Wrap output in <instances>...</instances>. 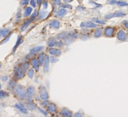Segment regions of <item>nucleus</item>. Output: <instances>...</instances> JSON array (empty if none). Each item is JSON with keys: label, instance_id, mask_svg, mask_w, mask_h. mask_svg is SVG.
Returning <instances> with one entry per match:
<instances>
[{"label": "nucleus", "instance_id": "f257e3e1", "mask_svg": "<svg viewBox=\"0 0 128 117\" xmlns=\"http://www.w3.org/2000/svg\"><path fill=\"white\" fill-rule=\"evenodd\" d=\"M16 95L18 96L19 98H20L21 100H25L27 98V93H26V90L24 86L22 85H17L14 89Z\"/></svg>", "mask_w": 128, "mask_h": 117}, {"label": "nucleus", "instance_id": "f03ea898", "mask_svg": "<svg viewBox=\"0 0 128 117\" xmlns=\"http://www.w3.org/2000/svg\"><path fill=\"white\" fill-rule=\"evenodd\" d=\"M43 49H44V47H42V46H38V47H35V48H32V49L30 50V53H29L28 55H26V59L31 58L34 56L36 54H37L40 51H42Z\"/></svg>", "mask_w": 128, "mask_h": 117}, {"label": "nucleus", "instance_id": "7ed1b4c3", "mask_svg": "<svg viewBox=\"0 0 128 117\" xmlns=\"http://www.w3.org/2000/svg\"><path fill=\"white\" fill-rule=\"evenodd\" d=\"M126 15V13L121 11H116V12L113 13L108 14L107 15H106L105 19H109L115 17H123V16H124Z\"/></svg>", "mask_w": 128, "mask_h": 117}, {"label": "nucleus", "instance_id": "20e7f679", "mask_svg": "<svg viewBox=\"0 0 128 117\" xmlns=\"http://www.w3.org/2000/svg\"><path fill=\"white\" fill-rule=\"evenodd\" d=\"M40 97L42 100H48L49 98V94L48 93L46 88L44 86H41L40 88Z\"/></svg>", "mask_w": 128, "mask_h": 117}, {"label": "nucleus", "instance_id": "39448f33", "mask_svg": "<svg viewBox=\"0 0 128 117\" xmlns=\"http://www.w3.org/2000/svg\"><path fill=\"white\" fill-rule=\"evenodd\" d=\"M26 108L27 110H31V111H33V110H35L36 109L37 106L35 104L33 101V99H32V97H28V101H27V103H26Z\"/></svg>", "mask_w": 128, "mask_h": 117}, {"label": "nucleus", "instance_id": "423d86ee", "mask_svg": "<svg viewBox=\"0 0 128 117\" xmlns=\"http://www.w3.org/2000/svg\"><path fill=\"white\" fill-rule=\"evenodd\" d=\"M24 76V73L20 68L15 67L14 69V77L16 80H20Z\"/></svg>", "mask_w": 128, "mask_h": 117}, {"label": "nucleus", "instance_id": "0eeeda50", "mask_svg": "<svg viewBox=\"0 0 128 117\" xmlns=\"http://www.w3.org/2000/svg\"><path fill=\"white\" fill-rule=\"evenodd\" d=\"M59 115L62 117H73V113L67 108H63L60 110Z\"/></svg>", "mask_w": 128, "mask_h": 117}, {"label": "nucleus", "instance_id": "6e6552de", "mask_svg": "<svg viewBox=\"0 0 128 117\" xmlns=\"http://www.w3.org/2000/svg\"><path fill=\"white\" fill-rule=\"evenodd\" d=\"M49 57L48 55H46L44 56V60L43 63V72L47 73L49 70Z\"/></svg>", "mask_w": 128, "mask_h": 117}, {"label": "nucleus", "instance_id": "1a4fd4ad", "mask_svg": "<svg viewBox=\"0 0 128 117\" xmlns=\"http://www.w3.org/2000/svg\"><path fill=\"white\" fill-rule=\"evenodd\" d=\"M117 38L121 41H126L128 38L126 33L123 29H120L117 33Z\"/></svg>", "mask_w": 128, "mask_h": 117}, {"label": "nucleus", "instance_id": "9d476101", "mask_svg": "<svg viewBox=\"0 0 128 117\" xmlns=\"http://www.w3.org/2000/svg\"><path fill=\"white\" fill-rule=\"evenodd\" d=\"M57 108L55 103H49L47 107V113H54L57 112Z\"/></svg>", "mask_w": 128, "mask_h": 117}, {"label": "nucleus", "instance_id": "9b49d317", "mask_svg": "<svg viewBox=\"0 0 128 117\" xmlns=\"http://www.w3.org/2000/svg\"><path fill=\"white\" fill-rule=\"evenodd\" d=\"M104 35L107 37H112L114 35V28L111 26H107L104 30Z\"/></svg>", "mask_w": 128, "mask_h": 117}, {"label": "nucleus", "instance_id": "f8f14e48", "mask_svg": "<svg viewBox=\"0 0 128 117\" xmlns=\"http://www.w3.org/2000/svg\"><path fill=\"white\" fill-rule=\"evenodd\" d=\"M35 18H34L31 17L30 19H27V20L25 21L24 23L22 24V26H21V28H20V31H25V30L26 29V28L28 27V26H29V25L31 24V23L33 22V21L35 20Z\"/></svg>", "mask_w": 128, "mask_h": 117}, {"label": "nucleus", "instance_id": "ddd939ff", "mask_svg": "<svg viewBox=\"0 0 128 117\" xmlns=\"http://www.w3.org/2000/svg\"><path fill=\"white\" fill-rule=\"evenodd\" d=\"M14 107L16 108H17L18 110H19L21 113H23L24 114H27L28 113V110L26 109V108L25 107H24L22 104L19 103H16L15 105H14Z\"/></svg>", "mask_w": 128, "mask_h": 117}, {"label": "nucleus", "instance_id": "4468645a", "mask_svg": "<svg viewBox=\"0 0 128 117\" xmlns=\"http://www.w3.org/2000/svg\"><path fill=\"white\" fill-rule=\"evenodd\" d=\"M48 51L53 56H60L61 55V51L58 48H51L48 50Z\"/></svg>", "mask_w": 128, "mask_h": 117}, {"label": "nucleus", "instance_id": "2eb2a0df", "mask_svg": "<svg viewBox=\"0 0 128 117\" xmlns=\"http://www.w3.org/2000/svg\"><path fill=\"white\" fill-rule=\"evenodd\" d=\"M81 27L88 28H95L97 26V24L92 21H86V22H82L81 23Z\"/></svg>", "mask_w": 128, "mask_h": 117}, {"label": "nucleus", "instance_id": "dca6fc26", "mask_svg": "<svg viewBox=\"0 0 128 117\" xmlns=\"http://www.w3.org/2000/svg\"><path fill=\"white\" fill-rule=\"evenodd\" d=\"M30 63H31V65H32L35 70H36V71H38L40 70V63H39V61H38L36 58L32 59L31 61H30Z\"/></svg>", "mask_w": 128, "mask_h": 117}, {"label": "nucleus", "instance_id": "f3484780", "mask_svg": "<svg viewBox=\"0 0 128 117\" xmlns=\"http://www.w3.org/2000/svg\"><path fill=\"white\" fill-rule=\"evenodd\" d=\"M23 42V40L22 39V36L21 35H19L18 37V40L16 41V43L15 45L14 46L13 48V51H12V54H14V53L16 52V50H17L18 47H19V45H21V43Z\"/></svg>", "mask_w": 128, "mask_h": 117}, {"label": "nucleus", "instance_id": "a211bd4d", "mask_svg": "<svg viewBox=\"0 0 128 117\" xmlns=\"http://www.w3.org/2000/svg\"><path fill=\"white\" fill-rule=\"evenodd\" d=\"M26 93L29 97H33L35 95V88L34 86H30L27 88Z\"/></svg>", "mask_w": 128, "mask_h": 117}, {"label": "nucleus", "instance_id": "6ab92c4d", "mask_svg": "<svg viewBox=\"0 0 128 117\" xmlns=\"http://www.w3.org/2000/svg\"><path fill=\"white\" fill-rule=\"evenodd\" d=\"M68 13V11L66 9L61 8L60 9L57 11V13H56V16H57L58 18L63 17L64 16H65L66 14Z\"/></svg>", "mask_w": 128, "mask_h": 117}, {"label": "nucleus", "instance_id": "aec40b11", "mask_svg": "<svg viewBox=\"0 0 128 117\" xmlns=\"http://www.w3.org/2000/svg\"><path fill=\"white\" fill-rule=\"evenodd\" d=\"M10 29L8 28H2L0 29V36L1 37H4L7 36L9 33H10Z\"/></svg>", "mask_w": 128, "mask_h": 117}, {"label": "nucleus", "instance_id": "412c9836", "mask_svg": "<svg viewBox=\"0 0 128 117\" xmlns=\"http://www.w3.org/2000/svg\"><path fill=\"white\" fill-rule=\"evenodd\" d=\"M30 67V63L28 61H24L20 65V69L23 71V72H26L28 70V68Z\"/></svg>", "mask_w": 128, "mask_h": 117}, {"label": "nucleus", "instance_id": "4be33fe9", "mask_svg": "<svg viewBox=\"0 0 128 117\" xmlns=\"http://www.w3.org/2000/svg\"><path fill=\"white\" fill-rule=\"evenodd\" d=\"M49 26L50 28H54L56 29H59V26H60V22L57 20H53L51 21Z\"/></svg>", "mask_w": 128, "mask_h": 117}, {"label": "nucleus", "instance_id": "5701e85b", "mask_svg": "<svg viewBox=\"0 0 128 117\" xmlns=\"http://www.w3.org/2000/svg\"><path fill=\"white\" fill-rule=\"evenodd\" d=\"M16 86H17L16 82L15 81H14V80H11L10 81H9L8 88L11 91H14V89H15L16 87Z\"/></svg>", "mask_w": 128, "mask_h": 117}, {"label": "nucleus", "instance_id": "b1692460", "mask_svg": "<svg viewBox=\"0 0 128 117\" xmlns=\"http://www.w3.org/2000/svg\"><path fill=\"white\" fill-rule=\"evenodd\" d=\"M33 11V9L30 6H27L26 8L24 9V13H23V16L24 17H28L31 14V13Z\"/></svg>", "mask_w": 128, "mask_h": 117}, {"label": "nucleus", "instance_id": "393cba45", "mask_svg": "<svg viewBox=\"0 0 128 117\" xmlns=\"http://www.w3.org/2000/svg\"><path fill=\"white\" fill-rule=\"evenodd\" d=\"M48 14V12L47 11L45 10H41L40 11V12L39 13V18L38 19H44L46 17L47 14Z\"/></svg>", "mask_w": 128, "mask_h": 117}, {"label": "nucleus", "instance_id": "a878e982", "mask_svg": "<svg viewBox=\"0 0 128 117\" xmlns=\"http://www.w3.org/2000/svg\"><path fill=\"white\" fill-rule=\"evenodd\" d=\"M38 59L39 63H40V65H43L44 63V54L43 53H40L38 56Z\"/></svg>", "mask_w": 128, "mask_h": 117}, {"label": "nucleus", "instance_id": "bb28decb", "mask_svg": "<svg viewBox=\"0 0 128 117\" xmlns=\"http://www.w3.org/2000/svg\"><path fill=\"white\" fill-rule=\"evenodd\" d=\"M102 35V29L101 28H98L96 29L94 33V36L95 38H99Z\"/></svg>", "mask_w": 128, "mask_h": 117}, {"label": "nucleus", "instance_id": "cd10ccee", "mask_svg": "<svg viewBox=\"0 0 128 117\" xmlns=\"http://www.w3.org/2000/svg\"><path fill=\"white\" fill-rule=\"evenodd\" d=\"M63 40H64V42L66 45H69L70 43H73L74 41V39L70 37L69 36H68V35H67Z\"/></svg>", "mask_w": 128, "mask_h": 117}, {"label": "nucleus", "instance_id": "c85d7f7f", "mask_svg": "<svg viewBox=\"0 0 128 117\" xmlns=\"http://www.w3.org/2000/svg\"><path fill=\"white\" fill-rule=\"evenodd\" d=\"M68 35L70 36V37H71L72 38H73V39L78 38V36H79V34H78V32H76V31H70V32L68 33Z\"/></svg>", "mask_w": 128, "mask_h": 117}, {"label": "nucleus", "instance_id": "c756f323", "mask_svg": "<svg viewBox=\"0 0 128 117\" xmlns=\"http://www.w3.org/2000/svg\"><path fill=\"white\" fill-rule=\"evenodd\" d=\"M68 32H62V33H59V34H58L57 35V39H58V40L64 39V38L68 35Z\"/></svg>", "mask_w": 128, "mask_h": 117}, {"label": "nucleus", "instance_id": "7c9ffc66", "mask_svg": "<svg viewBox=\"0 0 128 117\" xmlns=\"http://www.w3.org/2000/svg\"><path fill=\"white\" fill-rule=\"evenodd\" d=\"M56 41L54 38H50L49 40H48V47L50 48H53V47H54Z\"/></svg>", "mask_w": 128, "mask_h": 117}, {"label": "nucleus", "instance_id": "2f4dec72", "mask_svg": "<svg viewBox=\"0 0 128 117\" xmlns=\"http://www.w3.org/2000/svg\"><path fill=\"white\" fill-rule=\"evenodd\" d=\"M12 34H13V32H10V33H9V34L7 36H6L5 38H4V40H3V41H2L1 43H0V45L4 44V43H6V42H8V41H9V40L10 39L11 36Z\"/></svg>", "mask_w": 128, "mask_h": 117}, {"label": "nucleus", "instance_id": "473e14b6", "mask_svg": "<svg viewBox=\"0 0 128 117\" xmlns=\"http://www.w3.org/2000/svg\"><path fill=\"white\" fill-rule=\"evenodd\" d=\"M9 93L3 90H0V98H4L8 96Z\"/></svg>", "mask_w": 128, "mask_h": 117}, {"label": "nucleus", "instance_id": "72a5a7b5", "mask_svg": "<svg viewBox=\"0 0 128 117\" xmlns=\"http://www.w3.org/2000/svg\"><path fill=\"white\" fill-rule=\"evenodd\" d=\"M34 74H35V70L33 69H30L29 70H28V76L30 78L32 79L33 78Z\"/></svg>", "mask_w": 128, "mask_h": 117}, {"label": "nucleus", "instance_id": "f704fd0d", "mask_svg": "<svg viewBox=\"0 0 128 117\" xmlns=\"http://www.w3.org/2000/svg\"><path fill=\"white\" fill-rule=\"evenodd\" d=\"M92 21L96 23H98V24H105V21L104 20H102V19H99L97 18H93Z\"/></svg>", "mask_w": 128, "mask_h": 117}, {"label": "nucleus", "instance_id": "c9c22d12", "mask_svg": "<svg viewBox=\"0 0 128 117\" xmlns=\"http://www.w3.org/2000/svg\"><path fill=\"white\" fill-rule=\"evenodd\" d=\"M59 61V59L57 58L56 56H51L49 57V61L52 63H56Z\"/></svg>", "mask_w": 128, "mask_h": 117}, {"label": "nucleus", "instance_id": "e433bc0d", "mask_svg": "<svg viewBox=\"0 0 128 117\" xmlns=\"http://www.w3.org/2000/svg\"><path fill=\"white\" fill-rule=\"evenodd\" d=\"M84 117V113L81 111L76 112L75 113L73 114V117Z\"/></svg>", "mask_w": 128, "mask_h": 117}, {"label": "nucleus", "instance_id": "4c0bfd02", "mask_svg": "<svg viewBox=\"0 0 128 117\" xmlns=\"http://www.w3.org/2000/svg\"><path fill=\"white\" fill-rule=\"evenodd\" d=\"M116 4H117L118 6H128V3H127L126 2L123 1H117Z\"/></svg>", "mask_w": 128, "mask_h": 117}, {"label": "nucleus", "instance_id": "58836bf2", "mask_svg": "<svg viewBox=\"0 0 128 117\" xmlns=\"http://www.w3.org/2000/svg\"><path fill=\"white\" fill-rule=\"evenodd\" d=\"M64 45V42L62 41H56L55 43L54 47H62Z\"/></svg>", "mask_w": 128, "mask_h": 117}, {"label": "nucleus", "instance_id": "ea45409f", "mask_svg": "<svg viewBox=\"0 0 128 117\" xmlns=\"http://www.w3.org/2000/svg\"><path fill=\"white\" fill-rule=\"evenodd\" d=\"M61 7H62V8H64V9H66V8H68L69 9H72V6L71 5H69V4H63V5H62L61 6H60Z\"/></svg>", "mask_w": 128, "mask_h": 117}, {"label": "nucleus", "instance_id": "a19ab883", "mask_svg": "<svg viewBox=\"0 0 128 117\" xmlns=\"http://www.w3.org/2000/svg\"><path fill=\"white\" fill-rule=\"evenodd\" d=\"M49 102L48 100H44L43 102L41 103V105L42 107H48V105H49Z\"/></svg>", "mask_w": 128, "mask_h": 117}, {"label": "nucleus", "instance_id": "79ce46f5", "mask_svg": "<svg viewBox=\"0 0 128 117\" xmlns=\"http://www.w3.org/2000/svg\"><path fill=\"white\" fill-rule=\"evenodd\" d=\"M1 80L3 81H4V82H6V81H7L8 80V76L6 75L3 76L1 77Z\"/></svg>", "mask_w": 128, "mask_h": 117}, {"label": "nucleus", "instance_id": "37998d69", "mask_svg": "<svg viewBox=\"0 0 128 117\" xmlns=\"http://www.w3.org/2000/svg\"><path fill=\"white\" fill-rule=\"evenodd\" d=\"M42 4H43V6L44 9L48 8V2L44 1H43Z\"/></svg>", "mask_w": 128, "mask_h": 117}, {"label": "nucleus", "instance_id": "c03bdc74", "mask_svg": "<svg viewBox=\"0 0 128 117\" xmlns=\"http://www.w3.org/2000/svg\"><path fill=\"white\" fill-rule=\"evenodd\" d=\"M38 15H39V11H38V10H36L35 12H34V13L32 14L31 18H35L36 17V16H38Z\"/></svg>", "mask_w": 128, "mask_h": 117}, {"label": "nucleus", "instance_id": "a18cd8bd", "mask_svg": "<svg viewBox=\"0 0 128 117\" xmlns=\"http://www.w3.org/2000/svg\"><path fill=\"white\" fill-rule=\"evenodd\" d=\"M39 110H40V112H41L42 113H43V115H44V116L48 115V113H47L46 112H45V111H44L43 109L41 108H39Z\"/></svg>", "mask_w": 128, "mask_h": 117}, {"label": "nucleus", "instance_id": "49530a36", "mask_svg": "<svg viewBox=\"0 0 128 117\" xmlns=\"http://www.w3.org/2000/svg\"><path fill=\"white\" fill-rule=\"evenodd\" d=\"M28 3H29V1L28 0H24V1H21V5L23 6L28 5Z\"/></svg>", "mask_w": 128, "mask_h": 117}, {"label": "nucleus", "instance_id": "de8ad7c7", "mask_svg": "<svg viewBox=\"0 0 128 117\" xmlns=\"http://www.w3.org/2000/svg\"><path fill=\"white\" fill-rule=\"evenodd\" d=\"M76 9H78V11H84L85 9L84 7L83 6H79L76 8Z\"/></svg>", "mask_w": 128, "mask_h": 117}, {"label": "nucleus", "instance_id": "09e8293b", "mask_svg": "<svg viewBox=\"0 0 128 117\" xmlns=\"http://www.w3.org/2000/svg\"><path fill=\"white\" fill-rule=\"evenodd\" d=\"M53 3L55 5L60 6L61 5V1H58V0H55V1H54Z\"/></svg>", "mask_w": 128, "mask_h": 117}, {"label": "nucleus", "instance_id": "8fccbe9b", "mask_svg": "<svg viewBox=\"0 0 128 117\" xmlns=\"http://www.w3.org/2000/svg\"><path fill=\"white\" fill-rule=\"evenodd\" d=\"M123 24L125 28H126L128 29V21L124 20L123 22Z\"/></svg>", "mask_w": 128, "mask_h": 117}, {"label": "nucleus", "instance_id": "3c124183", "mask_svg": "<svg viewBox=\"0 0 128 117\" xmlns=\"http://www.w3.org/2000/svg\"><path fill=\"white\" fill-rule=\"evenodd\" d=\"M30 4H31V5L33 7L35 8L36 6V1H34V0H31V1H30Z\"/></svg>", "mask_w": 128, "mask_h": 117}, {"label": "nucleus", "instance_id": "603ef678", "mask_svg": "<svg viewBox=\"0 0 128 117\" xmlns=\"http://www.w3.org/2000/svg\"><path fill=\"white\" fill-rule=\"evenodd\" d=\"M20 17H21V13H20V10H19L18 11L17 15H16V21H18V20L19 19Z\"/></svg>", "mask_w": 128, "mask_h": 117}, {"label": "nucleus", "instance_id": "864d4df0", "mask_svg": "<svg viewBox=\"0 0 128 117\" xmlns=\"http://www.w3.org/2000/svg\"><path fill=\"white\" fill-rule=\"evenodd\" d=\"M116 3H117V1L115 0H111V1H107V3L110 4V5H114V4H116Z\"/></svg>", "mask_w": 128, "mask_h": 117}, {"label": "nucleus", "instance_id": "5fc2aeb1", "mask_svg": "<svg viewBox=\"0 0 128 117\" xmlns=\"http://www.w3.org/2000/svg\"><path fill=\"white\" fill-rule=\"evenodd\" d=\"M89 3H93V4H94L97 7H101L102 6H101V5H99V4H97L96 3V2H94V1H90L89 2Z\"/></svg>", "mask_w": 128, "mask_h": 117}, {"label": "nucleus", "instance_id": "6e6d98bb", "mask_svg": "<svg viewBox=\"0 0 128 117\" xmlns=\"http://www.w3.org/2000/svg\"><path fill=\"white\" fill-rule=\"evenodd\" d=\"M37 3H38V5H40L43 3V1H42V0H38V1H37Z\"/></svg>", "mask_w": 128, "mask_h": 117}, {"label": "nucleus", "instance_id": "4d7b16f0", "mask_svg": "<svg viewBox=\"0 0 128 117\" xmlns=\"http://www.w3.org/2000/svg\"><path fill=\"white\" fill-rule=\"evenodd\" d=\"M64 1H66V2H69V3H70V2L72 1V0H65Z\"/></svg>", "mask_w": 128, "mask_h": 117}, {"label": "nucleus", "instance_id": "13d9d810", "mask_svg": "<svg viewBox=\"0 0 128 117\" xmlns=\"http://www.w3.org/2000/svg\"><path fill=\"white\" fill-rule=\"evenodd\" d=\"M1 66H2V64H1V63L0 62V68H1Z\"/></svg>", "mask_w": 128, "mask_h": 117}, {"label": "nucleus", "instance_id": "bf43d9fd", "mask_svg": "<svg viewBox=\"0 0 128 117\" xmlns=\"http://www.w3.org/2000/svg\"><path fill=\"white\" fill-rule=\"evenodd\" d=\"M1 84H0V89H1Z\"/></svg>", "mask_w": 128, "mask_h": 117}, {"label": "nucleus", "instance_id": "052dcab7", "mask_svg": "<svg viewBox=\"0 0 128 117\" xmlns=\"http://www.w3.org/2000/svg\"><path fill=\"white\" fill-rule=\"evenodd\" d=\"M1 36H0V38H1Z\"/></svg>", "mask_w": 128, "mask_h": 117}]
</instances>
